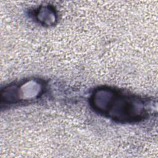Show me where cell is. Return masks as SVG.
I'll use <instances>...</instances> for the list:
<instances>
[{"instance_id": "obj_1", "label": "cell", "mask_w": 158, "mask_h": 158, "mask_svg": "<svg viewBox=\"0 0 158 158\" xmlns=\"http://www.w3.org/2000/svg\"><path fill=\"white\" fill-rule=\"evenodd\" d=\"M91 100L94 109L118 121L134 122L141 119L144 115L139 99L116 89L99 88L93 93Z\"/></svg>"}]
</instances>
